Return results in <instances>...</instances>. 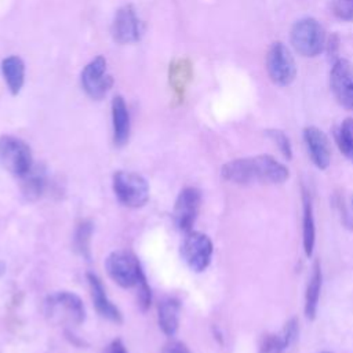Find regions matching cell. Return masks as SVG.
I'll list each match as a JSON object with an SVG mask.
<instances>
[{
	"instance_id": "1",
	"label": "cell",
	"mask_w": 353,
	"mask_h": 353,
	"mask_svg": "<svg viewBox=\"0 0 353 353\" xmlns=\"http://www.w3.org/2000/svg\"><path fill=\"white\" fill-rule=\"evenodd\" d=\"M44 313L54 324L80 325L85 319L81 299L70 291H57L44 301Z\"/></svg>"
},
{
	"instance_id": "2",
	"label": "cell",
	"mask_w": 353,
	"mask_h": 353,
	"mask_svg": "<svg viewBox=\"0 0 353 353\" xmlns=\"http://www.w3.org/2000/svg\"><path fill=\"white\" fill-rule=\"evenodd\" d=\"M294 50L306 58L317 57L325 48V32L321 23L310 17L298 19L290 33Z\"/></svg>"
},
{
	"instance_id": "3",
	"label": "cell",
	"mask_w": 353,
	"mask_h": 353,
	"mask_svg": "<svg viewBox=\"0 0 353 353\" xmlns=\"http://www.w3.org/2000/svg\"><path fill=\"white\" fill-rule=\"evenodd\" d=\"M0 164L14 176H25L33 168V157L29 145L18 137L1 135Z\"/></svg>"
},
{
	"instance_id": "4",
	"label": "cell",
	"mask_w": 353,
	"mask_h": 353,
	"mask_svg": "<svg viewBox=\"0 0 353 353\" xmlns=\"http://www.w3.org/2000/svg\"><path fill=\"white\" fill-rule=\"evenodd\" d=\"M112 185L117 200L128 208H141L149 200V185L137 172L117 171L113 175Z\"/></svg>"
},
{
	"instance_id": "5",
	"label": "cell",
	"mask_w": 353,
	"mask_h": 353,
	"mask_svg": "<svg viewBox=\"0 0 353 353\" xmlns=\"http://www.w3.org/2000/svg\"><path fill=\"white\" fill-rule=\"evenodd\" d=\"M105 269L109 277L123 288L138 287L145 274L135 255L127 251H113L105 261Z\"/></svg>"
},
{
	"instance_id": "6",
	"label": "cell",
	"mask_w": 353,
	"mask_h": 353,
	"mask_svg": "<svg viewBox=\"0 0 353 353\" xmlns=\"http://www.w3.org/2000/svg\"><path fill=\"white\" fill-rule=\"evenodd\" d=\"M266 72L269 79L280 87L290 85L296 76L294 57L288 47L281 41H274L266 54Z\"/></svg>"
},
{
	"instance_id": "7",
	"label": "cell",
	"mask_w": 353,
	"mask_h": 353,
	"mask_svg": "<svg viewBox=\"0 0 353 353\" xmlns=\"http://www.w3.org/2000/svg\"><path fill=\"white\" fill-rule=\"evenodd\" d=\"M212 241L211 239L197 230H190L183 237L181 244V256L185 263L193 272H203L208 268L212 258Z\"/></svg>"
},
{
	"instance_id": "8",
	"label": "cell",
	"mask_w": 353,
	"mask_h": 353,
	"mask_svg": "<svg viewBox=\"0 0 353 353\" xmlns=\"http://www.w3.org/2000/svg\"><path fill=\"white\" fill-rule=\"evenodd\" d=\"M330 87L336 102L353 110V63L345 58H338L330 72Z\"/></svg>"
},
{
	"instance_id": "9",
	"label": "cell",
	"mask_w": 353,
	"mask_h": 353,
	"mask_svg": "<svg viewBox=\"0 0 353 353\" xmlns=\"http://www.w3.org/2000/svg\"><path fill=\"white\" fill-rule=\"evenodd\" d=\"M81 87L91 99H102L113 84V79L106 72V59L98 55L90 61L80 76Z\"/></svg>"
},
{
	"instance_id": "10",
	"label": "cell",
	"mask_w": 353,
	"mask_h": 353,
	"mask_svg": "<svg viewBox=\"0 0 353 353\" xmlns=\"http://www.w3.org/2000/svg\"><path fill=\"white\" fill-rule=\"evenodd\" d=\"M200 204H201V193L199 189L193 186H188L179 192L174 204L172 218H174L175 226L181 232L188 233L193 230V225L199 215Z\"/></svg>"
},
{
	"instance_id": "11",
	"label": "cell",
	"mask_w": 353,
	"mask_h": 353,
	"mask_svg": "<svg viewBox=\"0 0 353 353\" xmlns=\"http://www.w3.org/2000/svg\"><path fill=\"white\" fill-rule=\"evenodd\" d=\"M143 33V25L131 4L120 7L112 22V36L119 44L137 43Z\"/></svg>"
},
{
	"instance_id": "12",
	"label": "cell",
	"mask_w": 353,
	"mask_h": 353,
	"mask_svg": "<svg viewBox=\"0 0 353 353\" xmlns=\"http://www.w3.org/2000/svg\"><path fill=\"white\" fill-rule=\"evenodd\" d=\"M254 182L261 183H283L288 179V168L270 154H259L251 157Z\"/></svg>"
},
{
	"instance_id": "13",
	"label": "cell",
	"mask_w": 353,
	"mask_h": 353,
	"mask_svg": "<svg viewBox=\"0 0 353 353\" xmlns=\"http://www.w3.org/2000/svg\"><path fill=\"white\" fill-rule=\"evenodd\" d=\"M303 142L312 163L320 170L328 168L331 161V148L327 135L320 128L309 125L303 130Z\"/></svg>"
},
{
	"instance_id": "14",
	"label": "cell",
	"mask_w": 353,
	"mask_h": 353,
	"mask_svg": "<svg viewBox=\"0 0 353 353\" xmlns=\"http://www.w3.org/2000/svg\"><path fill=\"white\" fill-rule=\"evenodd\" d=\"M87 280L90 285V292H91V299L94 302V306L97 312L106 320L113 321V323H121V313L117 309L116 305L112 303V301L108 298L106 291L98 279L97 274L94 273H87Z\"/></svg>"
},
{
	"instance_id": "15",
	"label": "cell",
	"mask_w": 353,
	"mask_h": 353,
	"mask_svg": "<svg viewBox=\"0 0 353 353\" xmlns=\"http://www.w3.org/2000/svg\"><path fill=\"white\" fill-rule=\"evenodd\" d=\"M112 125L114 145L124 146L130 138L131 123L127 103L121 95H116L112 99Z\"/></svg>"
},
{
	"instance_id": "16",
	"label": "cell",
	"mask_w": 353,
	"mask_h": 353,
	"mask_svg": "<svg viewBox=\"0 0 353 353\" xmlns=\"http://www.w3.org/2000/svg\"><path fill=\"white\" fill-rule=\"evenodd\" d=\"M1 73L4 81L12 95L19 94L25 83V63L17 55H10L1 62Z\"/></svg>"
},
{
	"instance_id": "17",
	"label": "cell",
	"mask_w": 353,
	"mask_h": 353,
	"mask_svg": "<svg viewBox=\"0 0 353 353\" xmlns=\"http://www.w3.org/2000/svg\"><path fill=\"white\" fill-rule=\"evenodd\" d=\"M181 303L176 298H164L159 305V325L167 336H174L179 325Z\"/></svg>"
},
{
	"instance_id": "18",
	"label": "cell",
	"mask_w": 353,
	"mask_h": 353,
	"mask_svg": "<svg viewBox=\"0 0 353 353\" xmlns=\"http://www.w3.org/2000/svg\"><path fill=\"white\" fill-rule=\"evenodd\" d=\"M302 203H303V216H302V244L306 256H312L316 240V228L313 218V205L310 193L303 189L302 190Z\"/></svg>"
},
{
	"instance_id": "19",
	"label": "cell",
	"mask_w": 353,
	"mask_h": 353,
	"mask_svg": "<svg viewBox=\"0 0 353 353\" xmlns=\"http://www.w3.org/2000/svg\"><path fill=\"white\" fill-rule=\"evenodd\" d=\"M320 290H321V268L320 262L316 261L312 269V274L306 287L305 294V314L307 320H314L320 299Z\"/></svg>"
},
{
	"instance_id": "20",
	"label": "cell",
	"mask_w": 353,
	"mask_h": 353,
	"mask_svg": "<svg viewBox=\"0 0 353 353\" xmlns=\"http://www.w3.org/2000/svg\"><path fill=\"white\" fill-rule=\"evenodd\" d=\"M335 139L341 153L353 163V117H347L339 124Z\"/></svg>"
},
{
	"instance_id": "21",
	"label": "cell",
	"mask_w": 353,
	"mask_h": 353,
	"mask_svg": "<svg viewBox=\"0 0 353 353\" xmlns=\"http://www.w3.org/2000/svg\"><path fill=\"white\" fill-rule=\"evenodd\" d=\"M21 179H22V193H23V196L30 201L37 200L41 196L43 190H44V175H43V172L34 170V167H33Z\"/></svg>"
},
{
	"instance_id": "22",
	"label": "cell",
	"mask_w": 353,
	"mask_h": 353,
	"mask_svg": "<svg viewBox=\"0 0 353 353\" xmlns=\"http://www.w3.org/2000/svg\"><path fill=\"white\" fill-rule=\"evenodd\" d=\"M91 234H92V225L91 222H83L79 225L76 234H74V247L76 250L83 255L87 256L90 255V241H91Z\"/></svg>"
},
{
	"instance_id": "23",
	"label": "cell",
	"mask_w": 353,
	"mask_h": 353,
	"mask_svg": "<svg viewBox=\"0 0 353 353\" xmlns=\"http://www.w3.org/2000/svg\"><path fill=\"white\" fill-rule=\"evenodd\" d=\"M266 135L274 142V145L279 148L281 154L290 160L292 157V146L290 142V138L284 134V131L277 130V128H269L265 131Z\"/></svg>"
},
{
	"instance_id": "24",
	"label": "cell",
	"mask_w": 353,
	"mask_h": 353,
	"mask_svg": "<svg viewBox=\"0 0 353 353\" xmlns=\"http://www.w3.org/2000/svg\"><path fill=\"white\" fill-rule=\"evenodd\" d=\"M285 347L279 334L263 335L259 343V353H283Z\"/></svg>"
},
{
	"instance_id": "25",
	"label": "cell",
	"mask_w": 353,
	"mask_h": 353,
	"mask_svg": "<svg viewBox=\"0 0 353 353\" xmlns=\"http://www.w3.org/2000/svg\"><path fill=\"white\" fill-rule=\"evenodd\" d=\"M332 12L341 21H353V0H332Z\"/></svg>"
},
{
	"instance_id": "26",
	"label": "cell",
	"mask_w": 353,
	"mask_h": 353,
	"mask_svg": "<svg viewBox=\"0 0 353 353\" xmlns=\"http://www.w3.org/2000/svg\"><path fill=\"white\" fill-rule=\"evenodd\" d=\"M279 335L284 343V347H290L298 338V320L295 317L290 319Z\"/></svg>"
},
{
	"instance_id": "27",
	"label": "cell",
	"mask_w": 353,
	"mask_h": 353,
	"mask_svg": "<svg viewBox=\"0 0 353 353\" xmlns=\"http://www.w3.org/2000/svg\"><path fill=\"white\" fill-rule=\"evenodd\" d=\"M150 299H152V295H150V288L146 283V279L142 280L138 285V305L142 310H146L149 306H150Z\"/></svg>"
},
{
	"instance_id": "28",
	"label": "cell",
	"mask_w": 353,
	"mask_h": 353,
	"mask_svg": "<svg viewBox=\"0 0 353 353\" xmlns=\"http://www.w3.org/2000/svg\"><path fill=\"white\" fill-rule=\"evenodd\" d=\"M341 210H342V222L343 225L353 230V196L347 199V201H345L342 205H341Z\"/></svg>"
},
{
	"instance_id": "29",
	"label": "cell",
	"mask_w": 353,
	"mask_h": 353,
	"mask_svg": "<svg viewBox=\"0 0 353 353\" xmlns=\"http://www.w3.org/2000/svg\"><path fill=\"white\" fill-rule=\"evenodd\" d=\"M161 353H190L188 346L179 341H170L164 345Z\"/></svg>"
},
{
	"instance_id": "30",
	"label": "cell",
	"mask_w": 353,
	"mask_h": 353,
	"mask_svg": "<svg viewBox=\"0 0 353 353\" xmlns=\"http://www.w3.org/2000/svg\"><path fill=\"white\" fill-rule=\"evenodd\" d=\"M103 353H128L124 343L120 339L112 341L103 350Z\"/></svg>"
},
{
	"instance_id": "31",
	"label": "cell",
	"mask_w": 353,
	"mask_h": 353,
	"mask_svg": "<svg viewBox=\"0 0 353 353\" xmlns=\"http://www.w3.org/2000/svg\"><path fill=\"white\" fill-rule=\"evenodd\" d=\"M338 43H339V40H338V36H336V34L331 36V37L328 39V43H325V47H327L328 52H330L332 57H334V55H335V52H336ZM331 55H330V57H331Z\"/></svg>"
},
{
	"instance_id": "32",
	"label": "cell",
	"mask_w": 353,
	"mask_h": 353,
	"mask_svg": "<svg viewBox=\"0 0 353 353\" xmlns=\"http://www.w3.org/2000/svg\"><path fill=\"white\" fill-rule=\"evenodd\" d=\"M323 353H330V352H323Z\"/></svg>"
}]
</instances>
